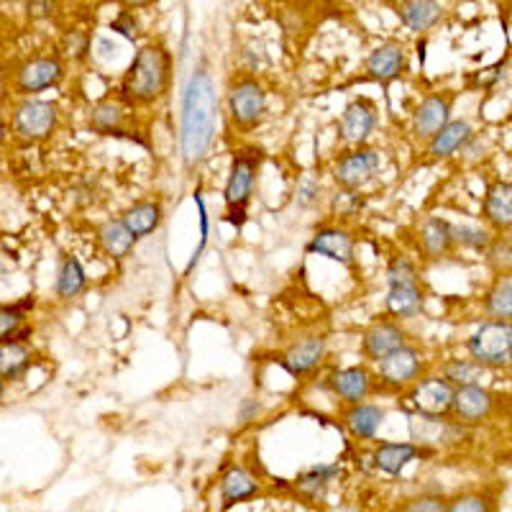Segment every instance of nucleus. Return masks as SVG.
Returning <instances> with one entry per match:
<instances>
[{"label": "nucleus", "instance_id": "36", "mask_svg": "<svg viewBox=\"0 0 512 512\" xmlns=\"http://www.w3.org/2000/svg\"><path fill=\"white\" fill-rule=\"evenodd\" d=\"M90 126H93L95 131H100V134H105V136L118 134V131L123 128L121 105L111 103V100H103V103L95 105L93 113H90Z\"/></svg>", "mask_w": 512, "mask_h": 512}, {"label": "nucleus", "instance_id": "20", "mask_svg": "<svg viewBox=\"0 0 512 512\" xmlns=\"http://www.w3.org/2000/svg\"><path fill=\"white\" fill-rule=\"evenodd\" d=\"M326 354H328L326 338L308 336L303 338V341L292 344L290 349L282 354L280 364L285 367L287 374H292V377H305V374H310L313 369H318L320 364H323Z\"/></svg>", "mask_w": 512, "mask_h": 512}, {"label": "nucleus", "instance_id": "4", "mask_svg": "<svg viewBox=\"0 0 512 512\" xmlns=\"http://www.w3.org/2000/svg\"><path fill=\"white\" fill-rule=\"evenodd\" d=\"M228 118L239 131H251L267 116V90L256 77L241 75L228 85Z\"/></svg>", "mask_w": 512, "mask_h": 512}, {"label": "nucleus", "instance_id": "44", "mask_svg": "<svg viewBox=\"0 0 512 512\" xmlns=\"http://www.w3.org/2000/svg\"><path fill=\"white\" fill-rule=\"evenodd\" d=\"M318 195H320V185H318V182L305 180L303 185H300V190H297V203L308 208V205H313L315 200H318Z\"/></svg>", "mask_w": 512, "mask_h": 512}, {"label": "nucleus", "instance_id": "8", "mask_svg": "<svg viewBox=\"0 0 512 512\" xmlns=\"http://www.w3.org/2000/svg\"><path fill=\"white\" fill-rule=\"evenodd\" d=\"M423 354L415 346H402L395 354L384 356L382 361H377V382L382 384L384 390L390 392H402L410 390L415 382H418L420 372H423Z\"/></svg>", "mask_w": 512, "mask_h": 512}, {"label": "nucleus", "instance_id": "31", "mask_svg": "<svg viewBox=\"0 0 512 512\" xmlns=\"http://www.w3.org/2000/svg\"><path fill=\"white\" fill-rule=\"evenodd\" d=\"M341 474V466L338 464H318L310 466L308 472H303L295 479V487L300 495H305L308 500H323L328 492V487L333 484V479Z\"/></svg>", "mask_w": 512, "mask_h": 512}, {"label": "nucleus", "instance_id": "11", "mask_svg": "<svg viewBox=\"0 0 512 512\" xmlns=\"http://www.w3.org/2000/svg\"><path fill=\"white\" fill-rule=\"evenodd\" d=\"M456 387L441 374H431L423 377L410 387L408 400L415 408V413L425 415H451V405H454Z\"/></svg>", "mask_w": 512, "mask_h": 512}, {"label": "nucleus", "instance_id": "42", "mask_svg": "<svg viewBox=\"0 0 512 512\" xmlns=\"http://www.w3.org/2000/svg\"><path fill=\"white\" fill-rule=\"evenodd\" d=\"M505 72H507L505 62H497V64H492V67H484V70H479L477 75H474V88H479V90L497 88V85L502 82V77H505Z\"/></svg>", "mask_w": 512, "mask_h": 512}, {"label": "nucleus", "instance_id": "28", "mask_svg": "<svg viewBox=\"0 0 512 512\" xmlns=\"http://www.w3.org/2000/svg\"><path fill=\"white\" fill-rule=\"evenodd\" d=\"M425 305V292L420 285H397L387 290V297H384V308L392 318L410 320L418 318L420 310Z\"/></svg>", "mask_w": 512, "mask_h": 512}, {"label": "nucleus", "instance_id": "25", "mask_svg": "<svg viewBox=\"0 0 512 512\" xmlns=\"http://www.w3.org/2000/svg\"><path fill=\"white\" fill-rule=\"evenodd\" d=\"M397 16H400V24L405 29L425 34V31L441 24L443 6L441 0H402L397 6Z\"/></svg>", "mask_w": 512, "mask_h": 512}, {"label": "nucleus", "instance_id": "39", "mask_svg": "<svg viewBox=\"0 0 512 512\" xmlns=\"http://www.w3.org/2000/svg\"><path fill=\"white\" fill-rule=\"evenodd\" d=\"M387 285H420V274L413 259H408V256H395L387 264Z\"/></svg>", "mask_w": 512, "mask_h": 512}, {"label": "nucleus", "instance_id": "17", "mask_svg": "<svg viewBox=\"0 0 512 512\" xmlns=\"http://www.w3.org/2000/svg\"><path fill=\"white\" fill-rule=\"evenodd\" d=\"M405 67H408V59H405V47L400 41H384L369 52L367 62H364L367 80L379 82V85H390L405 72Z\"/></svg>", "mask_w": 512, "mask_h": 512}, {"label": "nucleus", "instance_id": "21", "mask_svg": "<svg viewBox=\"0 0 512 512\" xmlns=\"http://www.w3.org/2000/svg\"><path fill=\"white\" fill-rule=\"evenodd\" d=\"M308 251L310 254L326 256L331 262L349 267V264L354 262L356 241L349 231H344V228H320L313 239H310Z\"/></svg>", "mask_w": 512, "mask_h": 512}, {"label": "nucleus", "instance_id": "7", "mask_svg": "<svg viewBox=\"0 0 512 512\" xmlns=\"http://www.w3.org/2000/svg\"><path fill=\"white\" fill-rule=\"evenodd\" d=\"M379 167H382V154L377 149L356 146V149L336 159V164H333V180H336L341 190L359 192L361 187H367L379 175Z\"/></svg>", "mask_w": 512, "mask_h": 512}, {"label": "nucleus", "instance_id": "22", "mask_svg": "<svg viewBox=\"0 0 512 512\" xmlns=\"http://www.w3.org/2000/svg\"><path fill=\"white\" fill-rule=\"evenodd\" d=\"M474 128L466 118H451L446 126L428 141V154L433 159H451L459 152H464L469 141L474 139Z\"/></svg>", "mask_w": 512, "mask_h": 512}, {"label": "nucleus", "instance_id": "3", "mask_svg": "<svg viewBox=\"0 0 512 512\" xmlns=\"http://www.w3.org/2000/svg\"><path fill=\"white\" fill-rule=\"evenodd\" d=\"M466 351L489 372L512 369V320H484L466 338Z\"/></svg>", "mask_w": 512, "mask_h": 512}, {"label": "nucleus", "instance_id": "2", "mask_svg": "<svg viewBox=\"0 0 512 512\" xmlns=\"http://www.w3.org/2000/svg\"><path fill=\"white\" fill-rule=\"evenodd\" d=\"M172 54L162 44H146L136 52L121 80V95L131 105H154L167 95Z\"/></svg>", "mask_w": 512, "mask_h": 512}, {"label": "nucleus", "instance_id": "15", "mask_svg": "<svg viewBox=\"0 0 512 512\" xmlns=\"http://www.w3.org/2000/svg\"><path fill=\"white\" fill-rule=\"evenodd\" d=\"M402 346H408V331L400 326V320H374L361 336V354L369 361H382Z\"/></svg>", "mask_w": 512, "mask_h": 512}, {"label": "nucleus", "instance_id": "13", "mask_svg": "<svg viewBox=\"0 0 512 512\" xmlns=\"http://www.w3.org/2000/svg\"><path fill=\"white\" fill-rule=\"evenodd\" d=\"M497 408V395L484 384H472V387H459L451 405V418L456 423L472 428V425L484 423L492 418Z\"/></svg>", "mask_w": 512, "mask_h": 512}, {"label": "nucleus", "instance_id": "30", "mask_svg": "<svg viewBox=\"0 0 512 512\" xmlns=\"http://www.w3.org/2000/svg\"><path fill=\"white\" fill-rule=\"evenodd\" d=\"M136 236L128 231V226L123 221H105L98 228V244L105 251V256L111 259H126L136 246Z\"/></svg>", "mask_w": 512, "mask_h": 512}, {"label": "nucleus", "instance_id": "32", "mask_svg": "<svg viewBox=\"0 0 512 512\" xmlns=\"http://www.w3.org/2000/svg\"><path fill=\"white\" fill-rule=\"evenodd\" d=\"M88 287V272L80 264L77 256H67L57 272V282H54V292L62 303H70L77 295H82V290Z\"/></svg>", "mask_w": 512, "mask_h": 512}, {"label": "nucleus", "instance_id": "10", "mask_svg": "<svg viewBox=\"0 0 512 512\" xmlns=\"http://www.w3.org/2000/svg\"><path fill=\"white\" fill-rule=\"evenodd\" d=\"M377 123L379 111L374 100L359 95L346 105L341 118H338V139L351 146H364V141L377 131Z\"/></svg>", "mask_w": 512, "mask_h": 512}, {"label": "nucleus", "instance_id": "45", "mask_svg": "<svg viewBox=\"0 0 512 512\" xmlns=\"http://www.w3.org/2000/svg\"><path fill=\"white\" fill-rule=\"evenodd\" d=\"M256 413H259V402H256V400H246L244 405H241L239 418L244 420V423H249L251 418H256Z\"/></svg>", "mask_w": 512, "mask_h": 512}, {"label": "nucleus", "instance_id": "1", "mask_svg": "<svg viewBox=\"0 0 512 512\" xmlns=\"http://www.w3.org/2000/svg\"><path fill=\"white\" fill-rule=\"evenodd\" d=\"M218 100L216 82L210 77L208 67H195L187 80L185 98H182V123H180V152L187 167H198L208 157L213 139H216Z\"/></svg>", "mask_w": 512, "mask_h": 512}, {"label": "nucleus", "instance_id": "27", "mask_svg": "<svg viewBox=\"0 0 512 512\" xmlns=\"http://www.w3.org/2000/svg\"><path fill=\"white\" fill-rule=\"evenodd\" d=\"M221 502H223V510L228 507L239 505V502L246 500H254L259 495V484L256 479L246 472L244 466H228L226 474L221 477Z\"/></svg>", "mask_w": 512, "mask_h": 512}, {"label": "nucleus", "instance_id": "34", "mask_svg": "<svg viewBox=\"0 0 512 512\" xmlns=\"http://www.w3.org/2000/svg\"><path fill=\"white\" fill-rule=\"evenodd\" d=\"M31 349L24 341H6L0 344V377L3 382H13L29 369Z\"/></svg>", "mask_w": 512, "mask_h": 512}, {"label": "nucleus", "instance_id": "35", "mask_svg": "<svg viewBox=\"0 0 512 512\" xmlns=\"http://www.w3.org/2000/svg\"><path fill=\"white\" fill-rule=\"evenodd\" d=\"M26 308H34V297H29V300L18 305H3V310H0V344H6V341H24L26 333H31L29 328H24Z\"/></svg>", "mask_w": 512, "mask_h": 512}, {"label": "nucleus", "instance_id": "14", "mask_svg": "<svg viewBox=\"0 0 512 512\" xmlns=\"http://www.w3.org/2000/svg\"><path fill=\"white\" fill-rule=\"evenodd\" d=\"M451 111H454V93L425 95L418 103V108L413 111L415 139L431 141L451 121Z\"/></svg>", "mask_w": 512, "mask_h": 512}, {"label": "nucleus", "instance_id": "5", "mask_svg": "<svg viewBox=\"0 0 512 512\" xmlns=\"http://www.w3.org/2000/svg\"><path fill=\"white\" fill-rule=\"evenodd\" d=\"M13 131H16L18 139L31 141H44L57 131L59 126V108L52 100L41 98H24L16 105L13 111Z\"/></svg>", "mask_w": 512, "mask_h": 512}, {"label": "nucleus", "instance_id": "9", "mask_svg": "<svg viewBox=\"0 0 512 512\" xmlns=\"http://www.w3.org/2000/svg\"><path fill=\"white\" fill-rule=\"evenodd\" d=\"M64 80V64L57 54H41L26 59L16 70V93L24 98H34L36 93L57 88Z\"/></svg>", "mask_w": 512, "mask_h": 512}, {"label": "nucleus", "instance_id": "16", "mask_svg": "<svg viewBox=\"0 0 512 512\" xmlns=\"http://www.w3.org/2000/svg\"><path fill=\"white\" fill-rule=\"evenodd\" d=\"M456 249L459 246H456L454 239V223H448L441 216L425 218L418 231V251L425 262H441V259L454 254Z\"/></svg>", "mask_w": 512, "mask_h": 512}, {"label": "nucleus", "instance_id": "6", "mask_svg": "<svg viewBox=\"0 0 512 512\" xmlns=\"http://www.w3.org/2000/svg\"><path fill=\"white\" fill-rule=\"evenodd\" d=\"M256 169H259V152L244 149L233 157L231 172H228L226 187H223V200H226V213L231 216H244L246 205L254 192Z\"/></svg>", "mask_w": 512, "mask_h": 512}, {"label": "nucleus", "instance_id": "19", "mask_svg": "<svg viewBox=\"0 0 512 512\" xmlns=\"http://www.w3.org/2000/svg\"><path fill=\"white\" fill-rule=\"evenodd\" d=\"M482 221L489 231H512V182L497 180L487 187L482 200Z\"/></svg>", "mask_w": 512, "mask_h": 512}, {"label": "nucleus", "instance_id": "43", "mask_svg": "<svg viewBox=\"0 0 512 512\" xmlns=\"http://www.w3.org/2000/svg\"><path fill=\"white\" fill-rule=\"evenodd\" d=\"M111 29L118 31V34H123V36H126V39H131V41H134L136 36H139V24H136V18H134V13H131V11H123L121 16H118L116 21H113Z\"/></svg>", "mask_w": 512, "mask_h": 512}, {"label": "nucleus", "instance_id": "37", "mask_svg": "<svg viewBox=\"0 0 512 512\" xmlns=\"http://www.w3.org/2000/svg\"><path fill=\"white\" fill-rule=\"evenodd\" d=\"M484 264L495 277L512 274V241L507 236H495L484 251Z\"/></svg>", "mask_w": 512, "mask_h": 512}, {"label": "nucleus", "instance_id": "29", "mask_svg": "<svg viewBox=\"0 0 512 512\" xmlns=\"http://www.w3.org/2000/svg\"><path fill=\"white\" fill-rule=\"evenodd\" d=\"M482 310L489 320H512V274H500L482 295Z\"/></svg>", "mask_w": 512, "mask_h": 512}, {"label": "nucleus", "instance_id": "18", "mask_svg": "<svg viewBox=\"0 0 512 512\" xmlns=\"http://www.w3.org/2000/svg\"><path fill=\"white\" fill-rule=\"evenodd\" d=\"M328 390L344 405H359L374 392V374L367 367L336 369L328 377Z\"/></svg>", "mask_w": 512, "mask_h": 512}, {"label": "nucleus", "instance_id": "41", "mask_svg": "<svg viewBox=\"0 0 512 512\" xmlns=\"http://www.w3.org/2000/svg\"><path fill=\"white\" fill-rule=\"evenodd\" d=\"M395 512H448V502L438 495H418L402 502Z\"/></svg>", "mask_w": 512, "mask_h": 512}, {"label": "nucleus", "instance_id": "47", "mask_svg": "<svg viewBox=\"0 0 512 512\" xmlns=\"http://www.w3.org/2000/svg\"><path fill=\"white\" fill-rule=\"evenodd\" d=\"M328 512H364L359 505H351V502H341V505L328 507Z\"/></svg>", "mask_w": 512, "mask_h": 512}, {"label": "nucleus", "instance_id": "38", "mask_svg": "<svg viewBox=\"0 0 512 512\" xmlns=\"http://www.w3.org/2000/svg\"><path fill=\"white\" fill-rule=\"evenodd\" d=\"M454 239H456V246H459V249L479 251V254H484L495 236H492V231H489V228L466 226L464 223V226H454Z\"/></svg>", "mask_w": 512, "mask_h": 512}, {"label": "nucleus", "instance_id": "33", "mask_svg": "<svg viewBox=\"0 0 512 512\" xmlns=\"http://www.w3.org/2000/svg\"><path fill=\"white\" fill-rule=\"evenodd\" d=\"M489 369H484L479 361L469 359H446L441 364V377L454 384L456 390L459 387H472V384H482V379L487 377Z\"/></svg>", "mask_w": 512, "mask_h": 512}, {"label": "nucleus", "instance_id": "24", "mask_svg": "<svg viewBox=\"0 0 512 512\" xmlns=\"http://www.w3.org/2000/svg\"><path fill=\"white\" fill-rule=\"evenodd\" d=\"M425 451L418 443H379L372 454V464L377 466L382 474H390V477H400L405 472V466L413 464L415 459H420Z\"/></svg>", "mask_w": 512, "mask_h": 512}, {"label": "nucleus", "instance_id": "46", "mask_svg": "<svg viewBox=\"0 0 512 512\" xmlns=\"http://www.w3.org/2000/svg\"><path fill=\"white\" fill-rule=\"evenodd\" d=\"M123 6H126V11H136V8H146L152 6L154 0H121Z\"/></svg>", "mask_w": 512, "mask_h": 512}, {"label": "nucleus", "instance_id": "40", "mask_svg": "<svg viewBox=\"0 0 512 512\" xmlns=\"http://www.w3.org/2000/svg\"><path fill=\"white\" fill-rule=\"evenodd\" d=\"M448 512H497V502L482 492H464L448 500Z\"/></svg>", "mask_w": 512, "mask_h": 512}, {"label": "nucleus", "instance_id": "12", "mask_svg": "<svg viewBox=\"0 0 512 512\" xmlns=\"http://www.w3.org/2000/svg\"><path fill=\"white\" fill-rule=\"evenodd\" d=\"M469 428L456 423L454 418L448 420L446 415H410V436L418 446H448V443L464 441Z\"/></svg>", "mask_w": 512, "mask_h": 512}, {"label": "nucleus", "instance_id": "26", "mask_svg": "<svg viewBox=\"0 0 512 512\" xmlns=\"http://www.w3.org/2000/svg\"><path fill=\"white\" fill-rule=\"evenodd\" d=\"M121 221L126 223L128 231L134 233L136 239H146V236H152L164 221V208L159 200H139V203L128 205L123 210Z\"/></svg>", "mask_w": 512, "mask_h": 512}, {"label": "nucleus", "instance_id": "23", "mask_svg": "<svg viewBox=\"0 0 512 512\" xmlns=\"http://www.w3.org/2000/svg\"><path fill=\"white\" fill-rule=\"evenodd\" d=\"M387 410L372 405V402H359V405H349L344 410V428L354 441H372L382 428Z\"/></svg>", "mask_w": 512, "mask_h": 512}]
</instances>
